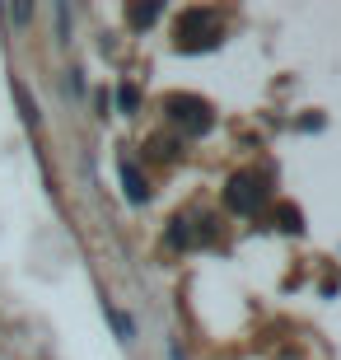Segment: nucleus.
<instances>
[{"label":"nucleus","mask_w":341,"mask_h":360,"mask_svg":"<svg viewBox=\"0 0 341 360\" xmlns=\"http://www.w3.org/2000/svg\"><path fill=\"white\" fill-rule=\"evenodd\" d=\"M229 201H234L238 211H252V206L262 201V192H257V183H252V178H238V183L229 187Z\"/></svg>","instance_id":"1"}]
</instances>
